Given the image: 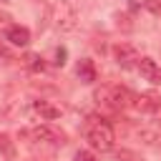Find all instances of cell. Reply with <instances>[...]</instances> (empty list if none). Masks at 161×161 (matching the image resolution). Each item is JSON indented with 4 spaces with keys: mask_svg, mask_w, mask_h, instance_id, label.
Here are the masks:
<instances>
[{
    "mask_svg": "<svg viewBox=\"0 0 161 161\" xmlns=\"http://www.w3.org/2000/svg\"><path fill=\"white\" fill-rule=\"evenodd\" d=\"M138 73L148 80V83H161V65L153 58H141L138 60Z\"/></svg>",
    "mask_w": 161,
    "mask_h": 161,
    "instance_id": "obj_6",
    "label": "cell"
},
{
    "mask_svg": "<svg viewBox=\"0 0 161 161\" xmlns=\"http://www.w3.org/2000/svg\"><path fill=\"white\" fill-rule=\"evenodd\" d=\"M33 108H35V113H40V118H45V121H55V118L60 116V108L50 106L48 101H35Z\"/></svg>",
    "mask_w": 161,
    "mask_h": 161,
    "instance_id": "obj_9",
    "label": "cell"
},
{
    "mask_svg": "<svg viewBox=\"0 0 161 161\" xmlns=\"http://www.w3.org/2000/svg\"><path fill=\"white\" fill-rule=\"evenodd\" d=\"M78 78H80L83 83H93V80H96V65H93V60L83 58V60L78 63Z\"/></svg>",
    "mask_w": 161,
    "mask_h": 161,
    "instance_id": "obj_10",
    "label": "cell"
},
{
    "mask_svg": "<svg viewBox=\"0 0 161 161\" xmlns=\"http://www.w3.org/2000/svg\"><path fill=\"white\" fill-rule=\"evenodd\" d=\"M5 40L13 43V45H18V48H23V45L30 43V30L23 28V25H10V28L5 30Z\"/></svg>",
    "mask_w": 161,
    "mask_h": 161,
    "instance_id": "obj_7",
    "label": "cell"
},
{
    "mask_svg": "<svg viewBox=\"0 0 161 161\" xmlns=\"http://www.w3.org/2000/svg\"><path fill=\"white\" fill-rule=\"evenodd\" d=\"M30 136H33L35 141L53 143V146H58V143H65V133H63L58 126H53V123H40V126L30 128Z\"/></svg>",
    "mask_w": 161,
    "mask_h": 161,
    "instance_id": "obj_4",
    "label": "cell"
},
{
    "mask_svg": "<svg viewBox=\"0 0 161 161\" xmlns=\"http://www.w3.org/2000/svg\"><path fill=\"white\" fill-rule=\"evenodd\" d=\"M28 68L43 70V58H40V55H28Z\"/></svg>",
    "mask_w": 161,
    "mask_h": 161,
    "instance_id": "obj_11",
    "label": "cell"
},
{
    "mask_svg": "<svg viewBox=\"0 0 161 161\" xmlns=\"http://www.w3.org/2000/svg\"><path fill=\"white\" fill-rule=\"evenodd\" d=\"M96 101L98 106H106L111 111H123L126 106H131L133 96L128 88H121V86H103L96 91Z\"/></svg>",
    "mask_w": 161,
    "mask_h": 161,
    "instance_id": "obj_2",
    "label": "cell"
},
{
    "mask_svg": "<svg viewBox=\"0 0 161 161\" xmlns=\"http://www.w3.org/2000/svg\"><path fill=\"white\" fill-rule=\"evenodd\" d=\"M86 141L91 143V148L96 151H111L113 148V126L106 121V118H98V116H91L88 123H86Z\"/></svg>",
    "mask_w": 161,
    "mask_h": 161,
    "instance_id": "obj_1",
    "label": "cell"
},
{
    "mask_svg": "<svg viewBox=\"0 0 161 161\" xmlns=\"http://www.w3.org/2000/svg\"><path fill=\"white\" fill-rule=\"evenodd\" d=\"M75 161H96V156L91 151H78L75 153Z\"/></svg>",
    "mask_w": 161,
    "mask_h": 161,
    "instance_id": "obj_12",
    "label": "cell"
},
{
    "mask_svg": "<svg viewBox=\"0 0 161 161\" xmlns=\"http://www.w3.org/2000/svg\"><path fill=\"white\" fill-rule=\"evenodd\" d=\"M113 58H116V63H118L121 68H131V65H138V60H141L138 50H136L133 45H128V43H118V45L113 48Z\"/></svg>",
    "mask_w": 161,
    "mask_h": 161,
    "instance_id": "obj_5",
    "label": "cell"
},
{
    "mask_svg": "<svg viewBox=\"0 0 161 161\" xmlns=\"http://www.w3.org/2000/svg\"><path fill=\"white\" fill-rule=\"evenodd\" d=\"M63 58H65V50H63V48H60V50H55V65H63V63H65Z\"/></svg>",
    "mask_w": 161,
    "mask_h": 161,
    "instance_id": "obj_13",
    "label": "cell"
},
{
    "mask_svg": "<svg viewBox=\"0 0 161 161\" xmlns=\"http://www.w3.org/2000/svg\"><path fill=\"white\" fill-rule=\"evenodd\" d=\"M53 23L58 30H73L78 23V5L75 0H60L53 13Z\"/></svg>",
    "mask_w": 161,
    "mask_h": 161,
    "instance_id": "obj_3",
    "label": "cell"
},
{
    "mask_svg": "<svg viewBox=\"0 0 161 161\" xmlns=\"http://www.w3.org/2000/svg\"><path fill=\"white\" fill-rule=\"evenodd\" d=\"M136 106H138V111H143V113H156V111L161 108V98H158L156 93H141V96L136 98Z\"/></svg>",
    "mask_w": 161,
    "mask_h": 161,
    "instance_id": "obj_8",
    "label": "cell"
}]
</instances>
